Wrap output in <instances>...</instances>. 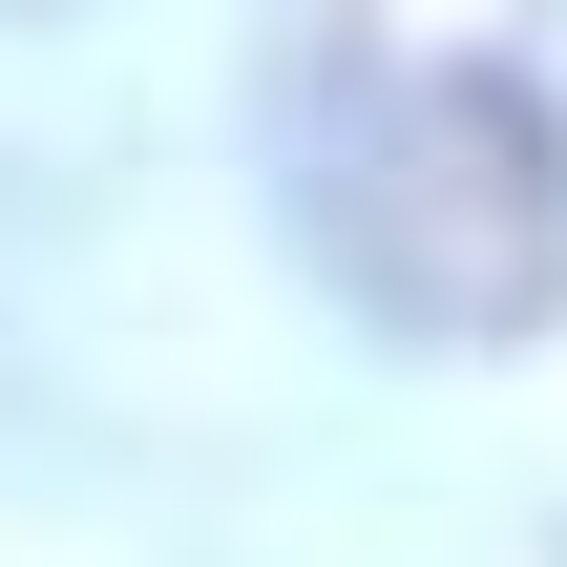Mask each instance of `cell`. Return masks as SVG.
I'll list each match as a JSON object with an SVG mask.
<instances>
[{
    "instance_id": "1",
    "label": "cell",
    "mask_w": 567,
    "mask_h": 567,
    "mask_svg": "<svg viewBox=\"0 0 567 567\" xmlns=\"http://www.w3.org/2000/svg\"><path fill=\"white\" fill-rule=\"evenodd\" d=\"M316 252L358 316L484 358L567 295V126L505 84V63H379L316 147Z\"/></svg>"
}]
</instances>
